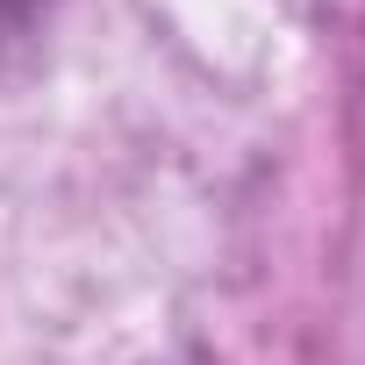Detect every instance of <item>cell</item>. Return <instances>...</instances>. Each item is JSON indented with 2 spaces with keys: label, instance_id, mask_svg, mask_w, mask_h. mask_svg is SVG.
<instances>
[{
  "label": "cell",
  "instance_id": "1",
  "mask_svg": "<svg viewBox=\"0 0 365 365\" xmlns=\"http://www.w3.org/2000/svg\"><path fill=\"white\" fill-rule=\"evenodd\" d=\"M43 15H51V0H0V51H15L22 36H36Z\"/></svg>",
  "mask_w": 365,
  "mask_h": 365
}]
</instances>
